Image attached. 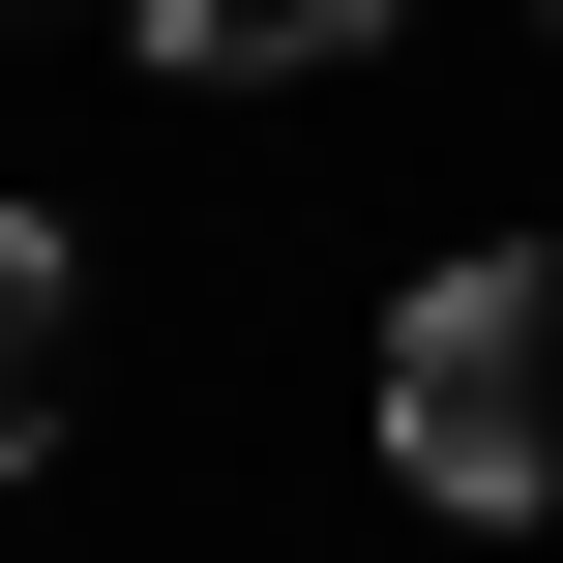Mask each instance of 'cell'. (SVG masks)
Returning <instances> with one entry per match:
<instances>
[{
	"instance_id": "obj_1",
	"label": "cell",
	"mask_w": 563,
	"mask_h": 563,
	"mask_svg": "<svg viewBox=\"0 0 563 563\" xmlns=\"http://www.w3.org/2000/svg\"><path fill=\"white\" fill-rule=\"evenodd\" d=\"M386 475L416 505H563V267L534 238H475V267H416V327H386Z\"/></svg>"
},
{
	"instance_id": "obj_2",
	"label": "cell",
	"mask_w": 563,
	"mask_h": 563,
	"mask_svg": "<svg viewBox=\"0 0 563 563\" xmlns=\"http://www.w3.org/2000/svg\"><path fill=\"white\" fill-rule=\"evenodd\" d=\"M59 416H89V238H59V208H0V475H30Z\"/></svg>"
},
{
	"instance_id": "obj_3",
	"label": "cell",
	"mask_w": 563,
	"mask_h": 563,
	"mask_svg": "<svg viewBox=\"0 0 563 563\" xmlns=\"http://www.w3.org/2000/svg\"><path fill=\"white\" fill-rule=\"evenodd\" d=\"M178 89H297V59H386V0H148Z\"/></svg>"
},
{
	"instance_id": "obj_4",
	"label": "cell",
	"mask_w": 563,
	"mask_h": 563,
	"mask_svg": "<svg viewBox=\"0 0 563 563\" xmlns=\"http://www.w3.org/2000/svg\"><path fill=\"white\" fill-rule=\"evenodd\" d=\"M534 30H563V0H534Z\"/></svg>"
}]
</instances>
